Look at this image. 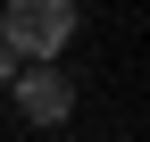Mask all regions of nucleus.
<instances>
[{"label":"nucleus","mask_w":150,"mask_h":142,"mask_svg":"<svg viewBox=\"0 0 150 142\" xmlns=\"http://www.w3.org/2000/svg\"><path fill=\"white\" fill-rule=\"evenodd\" d=\"M8 92H17V109H25V126H67V117H75V84H67V67H25Z\"/></svg>","instance_id":"f03ea898"},{"label":"nucleus","mask_w":150,"mask_h":142,"mask_svg":"<svg viewBox=\"0 0 150 142\" xmlns=\"http://www.w3.org/2000/svg\"><path fill=\"white\" fill-rule=\"evenodd\" d=\"M83 9L75 0H0V50L25 67H59V50L75 42Z\"/></svg>","instance_id":"f257e3e1"}]
</instances>
